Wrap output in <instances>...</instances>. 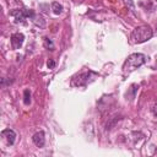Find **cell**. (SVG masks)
I'll use <instances>...</instances> for the list:
<instances>
[{"mask_svg": "<svg viewBox=\"0 0 157 157\" xmlns=\"http://www.w3.org/2000/svg\"><path fill=\"white\" fill-rule=\"evenodd\" d=\"M97 76L96 73L93 71H88V73H84V74H80L73 78V82L71 85L73 86H76V87H80V86H86L87 84H90L91 81L95 80V77Z\"/></svg>", "mask_w": 157, "mask_h": 157, "instance_id": "obj_3", "label": "cell"}, {"mask_svg": "<svg viewBox=\"0 0 157 157\" xmlns=\"http://www.w3.org/2000/svg\"><path fill=\"white\" fill-rule=\"evenodd\" d=\"M32 141H33L34 145L38 146V147L44 146V144H46L44 133H43V132H38V133H36V134L32 136Z\"/></svg>", "mask_w": 157, "mask_h": 157, "instance_id": "obj_7", "label": "cell"}, {"mask_svg": "<svg viewBox=\"0 0 157 157\" xmlns=\"http://www.w3.org/2000/svg\"><path fill=\"white\" fill-rule=\"evenodd\" d=\"M25 41V36L20 32H16L14 34H11V46L14 49H20L23 44Z\"/></svg>", "mask_w": 157, "mask_h": 157, "instance_id": "obj_4", "label": "cell"}, {"mask_svg": "<svg viewBox=\"0 0 157 157\" xmlns=\"http://www.w3.org/2000/svg\"><path fill=\"white\" fill-rule=\"evenodd\" d=\"M52 10H53V12L55 15H59L63 12V6L58 1H54V3H52Z\"/></svg>", "mask_w": 157, "mask_h": 157, "instance_id": "obj_8", "label": "cell"}, {"mask_svg": "<svg viewBox=\"0 0 157 157\" xmlns=\"http://www.w3.org/2000/svg\"><path fill=\"white\" fill-rule=\"evenodd\" d=\"M43 42H44V48H47V49H49V50H54V48H55V47H54V43L52 42L49 38L46 37V38L43 39Z\"/></svg>", "mask_w": 157, "mask_h": 157, "instance_id": "obj_10", "label": "cell"}, {"mask_svg": "<svg viewBox=\"0 0 157 157\" xmlns=\"http://www.w3.org/2000/svg\"><path fill=\"white\" fill-rule=\"evenodd\" d=\"M153 114L157 117V106H155V107H153Z\"/></svg>", "mask_w": 157, "mask_h": 157, "instance_id": "obj_13", "label": "cell"}, {"mask_svg": "<svg viewBox=\"0 0 157 157\" xmlns=\"http://www.w3.org/2000/svg\"><path fill=\"white\" fill-rule=\"evenodd\" d=\"M23 103L26 104V106H28V104L31 103V92H30V90H25V92H23Z\"/></svg>", "mask_w": 157, "mask_h": 157, "instance_id": "obj_9", "label": "cell"}, {"mask_svg": "<svg viewBox=\"0 0 157 157\" xmlns=\"http://www.w3.org/2000/svg\"><path fill=\"white\" fill-rule=\"evenodd\" d=\"M47 67H48L49 69H54V68H55V61H54L53 59H49L48 63H47Z\"/></svg>", "mask_w": 157, "mask_h": 157, "instance_id": "obj_11", "label": "cell"}, {"mask_svg": "<svg viewBox=\"0 0 157 157\" xmlns=\"http://www.w3.org/2000/svg\"><path fill=\"white\" fill-rule=\"evenodd\" d=\"M124 1H125V4L130 7V9H132V10H134V3L132 1V0H124Z\"/></svg>", "mask_w": 157, "mask_h": 157, "instance_id": "obj_12", "label": "cell"}, {"mask_svg": "<svg viewBox=\"0 0 157 157\" xmlns=\"http://www.w3.org/2000/svg\"><path fill=\"white\" fill-rule=\"evenodd\" d=\"M1 138L6 141L7 145H14V142L16 140V133L12 129H5L1 132Z\"/></svg>", "mask_w": 157, "mask_h": 157, "instance_id": "obj_5", "label": "cell"}, {"mask_svg": "<svg viewBox=\"0 0 157 157\" xmlns=\"http://www.w3.org/2000/svg\"><path fill=\"white\" fill-rule=\"evenodd\" d=\"M152 34H153V31H152V28L150 27L149 25L138 26V27L132 33V42L133 43H138V44L147 42L149 39L152 38Z\"/></svg>", "mask_w": 157, "mask_h": 157, "instance_id": "obj_2", "label": "cell"}, {"mask_svg": "<svg viewBox=\"0 0 157 157\" xmlns=\"http://www.w3.org/2000/svg\"><path fill=\"white\" fill-rule=\"evenodd\" d=\"M10 15L15 17V22L17 23H25V20L27 19L23 10H20V9H14L12 11H10Z\"/></svg>", "mask_w": 157, "mask_h": 157, "instance_id": "obj_6", "label": "cell"}, {"mask_svg": "<svg viewBox=\"0 0 157 157\" xmlns=\"http://www.w3.org/2000/svg\"><path fill=\"white\" fill-rule=\"evenodd\" d=\"M147 60V57L142 53H134V54H130L128 57V59L124 61V65H123V73L126 75V74H130L135 71L136 69H139L140 67H142L144 64L146 63Z\"/></svg>", "mask_w": 157, "mask_h": 157, "instance_id": "obj_1", "label": "cell"}]
</instances>
